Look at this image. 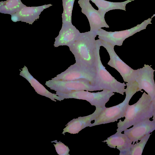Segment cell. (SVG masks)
<instances>
[{
  "instance_id": "obj_4",
  "label": "cell",
  "mask_w": 155,
  "mask_h": 155,
  "mask_svg": "<svg viewBox=\"0 0 155 155\" xmlns=\"http://www.w3.org/2000/svg\"><path fill=\"white\" fill-rule=\"evenodd\" d=\"M96 65L97 78L95 85L101 90L107 89L113 92L120 94L122 95L125 91V87L126 84L121 83L116 80L106 69L101 60L100 50L101 47L99 40H96Z\"/></svg>"
},
{
  "instance_id": "obj_13",
  "label": "cell",
  "mask_w": 155,
  "mask_h": 155,
  "mask_svg": "<svg viewBox=\"0 0 155 155\" xmlns=\"http://www.w3.org/2000/svg\"><path fill=\"white\" fill-rule=\"evenodd\" d=\"M155 130V122L147 119L140 122L124 131L134 145L145 135Z\"/></svg>"
},
{
  "instance_id": "obj_9",
  "label": "cell",
  "mask_w": 155,
  "mask_h": 155,
  "mask_svg": "<svg viewBox=\"0 0 155 155\" xmlns=\"http://www.w3.org/2000/svg\"><path fill=\"white\" fill-rule=\"evenodd\" d=\"M96 78V68H88L75 63L71 65L64 71L52 79L63 81L84 79L89 81L92 85H95Z\"/></svg>"
},
{
  "instance_id": "obj_10",
  "label": "cell",
  "mask_w": 155,
  "mask_h": 155,
  "mask_svg": "<svg viewBox=\"0 0 155 155\" xmlns=\"http://www.w3.org/2000/svg\"><path fill=\"white\" fill-rule=\"evenodd\" d=\"M78 3L81 8V12L87 17L89 23L90 31L96 32L100 29L109 28L105 21L104 17L94 9L89 0H79Z\"/></svg>"
},
{
  "instance_id": "obj_16",
  "label": "cell",
  "mask_w": 155,
  "mask_h": 155,
  "mask_svg": "<svg viewBox=\"0 0 155 155\" xmlns=\"http://www.w3.org/2000/svg\"><path fill=\"white\" fill-rule=\"evenodd\" d=\"M80 33L72 24H62L58 35L55 38L54 45L55 47L60 46H68L76 40Z\"/></svg>"
},
{
  "instance_id": "obj_6",
  "label": "cell",
  "mask_w": 155,
  "mask_h": 155,
  "mask_svg": "<svg viewBox=\"0 0 155 155\" xmlns=\"http://www.w3.org/2000/svg\"><path fill=\"white\" fill-rule=\"evenodd\" d=\"M154 16L155 14L151 18L144 20L140 24L130 29L119 31H108L101 28L96 32V34L99 39L107 42L114 46H120L125 39L146 29L148 24H152V19Z\"/></svg>"
},
{
  "instance_id": "obj_3",
  "label": "cell",
  "mask_w": 155,
  "mask_h": 155,
  "mask_svg": "<svg viewBox=\"0 0 155 155\" xmlns=\"http://www.w3.org/2000/svg\"><path fill=\"white\" fill-rule=\"evenodd\" d=\"M126 84V97L124 100L116 106L106 107L94 120V122L91 124L89 127L113 122L124 117L130 100L137 92L139 91L138 83L136 81Z\"/></svg>"
},
{
  "instance_id": "obj_11",
  "label": "cell",
  "mask_w": 155,
  "mask_h": 155,
  "mask_svg": "<svg viewBox=\"0 0 155 155\" xmlns=\"http://www.w3.org/2000/svg\"><path fill=\"white\" fill-rule=\"evenodd\" d=\"M146 64L142 68L137 69L135 80L138 84L139 91L143 90L151 97L155 98V83L153 78L155 70Z\"/></svg>"
},
{
  "instance_id": "obj_8",
  "label": "cell",
  "mask_w": 155,
  "mask_h": 155,
  "mask_svg": "<svg viewBox=\"0 0 155 155\" xmlns=\"http://www.w3.org/2000/svg\"><path fill=\"white\" fill-rule=\"evenodd\" d=\"M101 46L107 51L110 60L107 64L118 71L125 82L130 84L135 80L137 70H134L124 62L118 56L114 50V47L109 43L99 39Z\"/></svg>"
},
{
  "instance_id": "obj_22",
  "label": "cell",
  "mask_w": 155,
  "mask_h": 155,
  "mask_svg": "<svg viewBox=\"0 0 155 155\" xmlns=\"http://www.w3.org/2000/svg\"><path fill=\"white\" fill-rule=\"evenodd\" d=\"M54 144L58 153L60 155H69L70 150L68 147L60 141Z\"/></svg>"
},
{
  "instance_id": "obj_7",
  "label": "cell",
  "mask_w": 155,
  "mask_h": 155,
  "mask_svg": "<svg viewBox=\"0 0 155 155\" xmlns=\"http://www.w3.org/2000/svg\"><path fill=\"white\" fill-rule=\"evenodd\" d=\"M114 94V93L111 91L103 89L101 91L97 92H91L86 91H73L61 94L58 96L64 99L74 98L85 100L91 105L95 106L96 108L104 109L106 103Z\"/></svg>"
},
{
  "instance_id": "obj_2",
  "label": "cell",
  "mask_w": 155,
  "mask_h": 155,
  "mask_svg": "<svg viewBox=\"0 0 155 155\" xmlns=\"http://www.w3.org/2000/svg\"><path fill=\"white\" fill-rule=\"evenodd\" d=\"M152 100L148 94L144 92L134 104L129 105L125 113L124 120L117 124V132H122L132 126L152 117L154 111Z\"/></svg>"
},
{
  "instance_id": "obj_19",
  "label": "cell",
  "mask_w": 155,
  "mask_h": 155,
  "mask_svg": "<svg viewBox=\"0 0 155 155\" xmlns=\"http://www.w3.org/2000/svg\"><path fill=\"white\" fill-rule=\"evenodd\" d=\"M25 5L21 0H8L0 2V12L11 15L19 11Z\"/></svg>"
},
{
  "instance_id": "obj_15",
  "label": "cell",
  "mask_w": 155,
  "mask_h": 155,
  "mask_svg": "<svg viewBox=\"0 0 155 155\" xmlns=\"http://www.w3.org/2000/svg\"><path fill=\"white\" fill-rule=\"evenodd\" d=\"M110 147L117 148L120 151L119 155H129L132 142L125 134L117 132L104 140Z\"/></svg>"
},
{
  "instance_id": "obj_20",
  "label": "cell",
  "mask_w": 155,
  "mask_h": 155,
  "mask_svg": "<svg viewBox=\"0 0 155 155\" xmlns=\"http://www.w3.org/2000/svg\"><path fill=\"white\" fill-rule=\"evenodd\" d=\"M75 0H62L63 10L62 14V24H72V12Z\"/></svg>"
},
{
  "instance_id": "obj_14",
  "label": "cell",
  "mask_w": 155,
  "mask_h": 155,
  "mask_svg": "<svg viewBox=\"0 0 155 155\" xmlns=\"http://www.w3.org/2000/svg\"><path fill=\"white\" fill-rule=\"evenodd\" d=\"M104 109H97L92 114L84 117L74 119L69 122L63 129L62 134L66 132L71 134H77L85 127H89L91 122L94 120Z\"/></svg>"
},
{
  "instance_id": "obj_5",
  "label": "cell",
  "mask_w": 155,
  "mask_h": 155,
  "mask_svg": "<svg viewBox=\"0 0 155 155\" xmlns=\"http://www.w3.org/2000/svg\"><path fill=\"white\" fill-rule=\"evenodd\" d=\"M45 85L50 89L56 91L59 96L73 91H101L97 86L94 85L87 80L80 79L73 81H63L51 79L46 81Z\"/></svg>"
},
{
  "instance_id": "obj_24",
  "label": "cell",
  "mask_w": 155,
  "mask_h": 155,
  "mask_svg": "<svg viewBox=\"0 0 155 155\" xmlns=\"http://www.w3.org/2000/svg\"><path fill=\"white\" fill-rule=\"evenodd\" d=\"M152 117L153 120L155 122V110H154Z\"/></svg>"
},
{
  "instance_id": "obj_23",
  "label": "cell",
  "mask_w": 155,
  "mask_h": 155,
  "mask_svg": "<svg viewBox=\"0 0 155 155\" xmlns=\"http://www.w3.org/2000/svg\"><path fill=\"white\" fill-rule=\"evenodd\" d=\"M152 103L153 109L155 110V98L152 100Z\"/></svg>"
},
{
  "instance_id": "obj_17",
  "label": "cell",
  "mask_w": 155,
  "mask_h": 155,
  "mask_svg": "<svg viewBox=\"0 0 155 155\" xmlns=\"http://www.w3.org/2000/svg\"><path fill=\"white\" fill-rule=\"evenodd\" d=\"M20 75L26 79L31 84L37 93L39 94L49 97L53 100L55 99L59 101L63 100L64 98L52 94L48 90L36 79L29 72L27 67L24 66L20 71Z\"/></svg>"
},
{
  "instance_id": "obj_12",
  "label": "cell",
  "mask_w": 155,
  "mask_h": 155,
  "mask_svg": "<svg viewBox=\"0 0 155 155\" xmlns=\"http://www.w3.org/2000/svg\"><path fill=\"white\" fill-rule=\"evenodd\" d=\"M52 5L49 4L33 7H27L25 5L18 12L11 15V20L14 22L21 21L32 25L36 20L39 18L40 15L45 9Z\"/></svg>"
},
{
  "instance_id": "obj_21",
  "label": "cell",
  "mask_w": 155,
  "mask_h": 155,
  "mask_svg": "<svg viewBox=\"0 0 155 155\" xmlns=\"http://www.w3.org/2000/svg\"><path fill=\"white\" fill-rule=\"evenodd\" d=\"M151 134L145 135L138 142L133 145L130 149L129 155H141L144 147Z\"/></svg>"
},
{
  "instance_id": "obj_1",
  "label": "cell",
  "mask_w": 155,
  "mask_h": 155,
  "mask_svg": "<svg viewBox=\"0 0 155 155\" xmlns=\"http://www.w3.org/2000/svg\"><path fill=\"white\" fill-rule=\"evenodd\" d=\"M96 32L90 31L81 33L68 47L77 64L89 68H96Z\"/></svg>"
},
{
  "instance_id": "obj_18",
  "label": "cell",
  "mask_w": 155,
  "mask_h": 155,
  "mask_svg": "<svg viewBox=\"0 0 155 155\" xmlns=\"http://www.w3.org/2000/svg\"><path fill=\"white\" fill-rule=\"evenodd\" d=\"M95 4L98 8V11L104 16L108 12L113 10H126V5L134 0H127L124 2H113L105 0H89Z\"/></svg>"
}]
</instances>
